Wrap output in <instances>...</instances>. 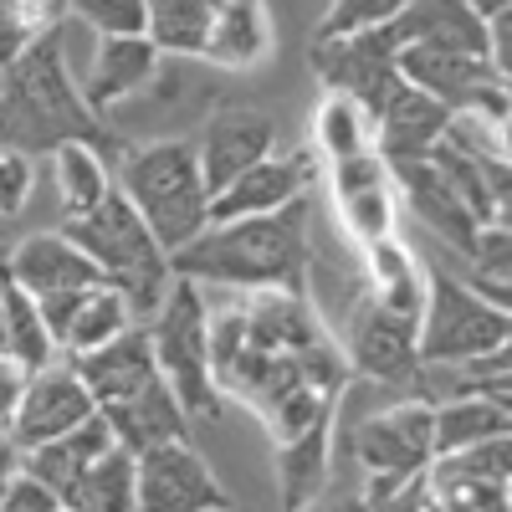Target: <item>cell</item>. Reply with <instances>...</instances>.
<instances>
[{
	"mask_svg": "<svg viewBox=\"0 0 512 512\" xmlns=\"http://www.w3.org/2000/svg\"><path fill=\"white\" fill-rule=\"evenodd\" d=\"M62 144L108 149L103 118L82 103V88L67 72L62 31L31 41V47L0 67V149L11 154H57Z\"/></svg>",
	"mask_w": 512,
	"mask_h": 512,
	"instance_id": "1",
	"label": "cell"
},
{
	"mask_svg": "<svg viewBox=\"0 0 512 512\" xmlns=\"http://www.w3.org/2000/svg\"><path fill=\"white\" fill-rule=\"evenodd\" d=\"M308 267V200L272 216H246L205 226L185 251L169 256V277L185 282H231V287H262V292H297Z\"/></svg>",
	"mask_w": 512,
	"mask_h": 512,
	"instance_id": "2",
	"label": "cell"
},
{
	"mask_svg": "<svg viewBox=\"0 0 512 512\" xmlns=\"http://www.w3.org/2000/svg\"><path fill=\"white\" fill-rule=\"evenodd\" d=\"M62 236L98 267L103 287H113L123 297L128 318L144 328L154 318V308L164 303V292H169V282H175V277H169V256L144 231V221L134 216V205L123 200V190L113 185L88 210V216L62 221Z\"/></svg>",
	"mask_w": 512,
	"mask_h": 512,
	"instance_id": "3",
	"label": "cell"
},
{
	"mask_svg": "<svg viewBox=\"0 0 512 512\" xmlns=\"http://www.w3.org/2000/svg\"><path fill=\"white\" fill-rule=\"evenodd\" d=\"M123 200L134 205L144 231L159 241L164 256L185 251L205 226H210V190L200 180L195 144L185 139H159L123 159Z\"/></svg>",
	"mask_w": 512,
	"mask_h": 512,
	"instance_id": "4",
	"label": "cell"
},
{
	"mask_svg": "<svg viewBox=\"0 0 512 512\" xmlns=\"http://www.w3.org/2000/svg\"><path fill=\"white\" fill-rule=\"evenodd\" d=\"M149 349L159 364V379L169 395L180 400L185 415L216 420V374H210V308L195 282L175 277L164 292V303L144 323Z\"/></svg>",
	"mask_w": 512,
	"mask_h": 512,
	"instance_id": "5",
	"label": "cell"
},
{
	"mask_svg": "<svg viewBox=\"0 0 512 512\" xmlns=\"http://www.w3.org/2000/svg\"><path fill=\"white\" fill-rule=\"evenodd\" d=\"M507 313L477 297L451 272H431V303H425V328H415V359L420 364H456L492 349H507Z\"/></svg>",
	"mask_w": 512,
	"mask_h": 512,
	"instance_id": "6",
	"label": "cell"
},
{
	"mask_svg": "<svg viewBox=\"0 0 512 512\" xmlns=\"http://www.w3.org/2000/svg\"><path fill=\"white\" fill-rule=\"evenodd\" d=\"M395 52L400 41L390 26H374V31H359V36H338V41H318V77L338 98L359 103L364 118H379L384 108L395 103V93L405 88V77L395 67Z\"/></svg>",
	"mask_w": 512,
	"mask_h": 512,
	"instance_id": "7",
	"label": "cell"
},
{
	"mask_svg": "<svg viewBox=\"0 0 512 512\" xmlns=\"http://www.w3.org/2000/svg\"><path fill=\"white\" fill-rule=\"evenodd\" d=\"M231 507L210 466L185 446L169 441L134 456V512H221Z\"/></svg>",
	"mask_w": 512,
	"mask_h": 512,
	"instance_id": "8",
	"label": "cell"
},
{
	"mask_svg": "<svg viewBox=\"0 0 512 512\" xmlns=\"http://www.w3.org/2000/svg\"><path fill=\"white\" fill-rule=\"evenodd\" d=\"M98 405L88 395V384H82L72 374V364H47V369H36L26 379V390H21V405L6 425V436L21 446V451H36V446H47L67 431H77L82 420H93Z\"/></svg>",
	"mask_w": 512,
	"mask_h": 512,
	"instance_id": "9",
	"label": "cell"
},
{
	"mask_svg": "<svg viewBox=\"0 0 512 512\" xmlns=\"http://www.w3.org/2000/svg\"><path fill=\"white\" fill-rule=\"evenodd\" d=\"M354 451L369 466V477H390V482H420V472L436 461L431 446V410L420 400L395 405L374 420H364L354 431Z\"/></svg>",
	"mask_w": 512,
	"mask_h": 512,
	"instance_id": "10",
	"label": "cell"
},
{
	"mask_svg": "<svg viewBox=\"0 0 512 512\" xmlns=\"http://www.w3.org/2000/svg\"><path fill=\"white\" fill-rule=\"evenodd\" d=\"M277 144V123L262 108H221L205 123V134L195 144L200 159V180L210 195H221L231 180H241L246 169H256L262 159H272Z\"/></svg>",
	"mask_w": 512,
	"mask_h": 512,
	"instance_id": "11",
	"label": "cell"
},
{
	"mask_svg": "<svg viewBox=\"0 0 512 512\" xmlns=\"http://www.w3.org/2000/svg\"><path fill=\"white\" fill-rule=\"evenodd\" d=\"M72 374L88 384V395L98 410L128 400L149 390V384L159 379V364H154V349H149V333L144 328H123L113 344L93 349V354H77L72 359Z\"/></svg>",
	"mask_w": 512,
	"mask_h": 512,
	"instance_id": "12",
	"label": "cell"
},
{
	"mask_svg": "<svg viewBox=\"0 0 512 512\" xmlns=\"http://www.w3.org/2000/svg\"><path fill=\"white\" fill-rule=\"evenodd\" d=\"M415 328H420V318H410V313H395L384 303L364 308L354 318V333H349L354 369L379 379V384H405L420 369V359H415Z\"/></svg>",
	"mask_w": 512,
	"mask_h": 512,
	"instance_id": "13",
	"label": "cell"
},
{
	"mask_svg": "<svg viewBox=\"0 0 512 512\" xmlns=\"http://www.w3.org/2000/svg\"><path fill=\"white\" fill-rule=\"evenodd\" d=\"M11 282L26 292V297H52V292H82V287H103L98 267L82 256L62 231H41V236H26L11 262H6Z\"/></svg>",
	"mask_w": 512,
	"mask_h": 512,
	"instance_id": "14",
	"label": "cell"
},
{
	"mask_svg": "<svg viewBox=\"0 0 512 512\" xmlns=\"http://www.w3.org/2000/svg\"><path fill=\"white\" fill-rule=\"evenodd\" d=\"M390 169H395V180L405 185L410 210L451 246V256H472L482 226L472 221V210L456 200V190L441 180V169H436L431 159H405V164H390Z\"/></svg>",
	"mask_w": 512,
	"mask_h": 512,
	"instance_id": "15",
	"label": "cell"
},
{
	"mask_svg": "<svg viewBox=\"0 0 512 512\" xmlns=\"http://www.w3.org/2000/svg\"><path fill=\"white\" fill-rule=\"evenodd\" d=\"M308 185V159H262L246 169L241 180H231L221 195H210V226L221 221H246V216H272V210L292 205Z\"/></svg>",
	"mask_w": 512,
	"mask_h": 512,
	"instance_id": "16",
	"label": "cell"
},
{
	"mask_svg": "<svg viewBox=\"0 0 512 512\" xmlns=\"http://www.w3.org/2000/svg\"><path fill=\"white\" fill-rule=\"evenodd\" d=\"M159 72V52L149 47V36H103L98 52L88 62V82H82V103L93 113H108L113 103L134 98L149 88Z\"/></svg>",
	"mask_w": 512,
	"mask_h": 512,
	"instance_id": "17",
	"label": "cell"
},
{
	"mask_svg": "<svg viewBox=\"0 0 512 512\" xmlns=\"http://www.w3.org/2000/svg\"><path fill=\"white\" fill-rule=\"evenodd\" d=\"M98 415L113 431V446L134 451V456H144L154 446H169V441H185V410H180L175 395H169L164 379H154L149 390L128 395V400H118V405H108Z\"/></svg>",
	"mask_w": 512,
	"mask_h": 512,
	"instance_id": "18",
	"label": "cell"
},
{
	"mask_svg": "<svg viewBox=\"0 0 512 512\" xmlns=\"http://www.w3.org/2000/svg\"><path fill=\"white\" fill-rule=\"evenodd\" d=\"M108 446H113V431L103 425V415H93V420H82L77 431H67V436H57L47 446H36V451H21V472L31 482H41L57 502H67L72 487L82 482V472H88Z\"/></svg>",
	"mask_w": 512,
	"mask_h": 512,
	"instance_id": "19",
	"label": "cell"
},
{
	"mask_svg": "<svg viewBox=\"0 0 512 512\" xmlns=\"http://www.w3.org/2000/svg\"><path fill=\"white\" fill-rule=\"evenodd\" d=\"M374 123H379V154L390 164H405V159H425L451 134V108H441L436 98L415 93L405 82V88L395 93V103L384 108Z\"/></svg>",
	"mask_w": 512,
	"mask_h": 512,
	"instance_id": "20",
	"label": "cell"
},
{
	"mask_svg": "<svg viewBox=\"0 0 512 512\" xmlns=\"http://www.w3.org/2000/svg\"><path fill=\"white\" fill-rule=\"evenodd\" d=\"M272 52V16L262 0H221L205 36V62L216 67H256Z\"/></svg>",
	"mask_w": 512,
	"mask_h": 512,
	"instance_id": "21",
	"label": "cell"
},
{
	"mask_svg": "<svg viewBox=\"0 0 512 512\" xmlns=\"http://www.w3.org/2000/svg\"><path fill=\"white\" fill-rule=\"evenodd\" d=\"M221 0H144V36L154 52L205 57V36Z\"/></svg>",
	"mask_w": 512,
	"mask_h": 512,
	"instance_id": "22",
	"label": "cell"
},
{
	"mask_svg": "<svg viewBox=\"0 0 512 512\" xmlns=\"http://www.w3.org/2000/svg\"><path fill=\"white\" fill-rule=\"evenodd\" d=\"M328 487V415L282 446V512H308Z\"/></svg>",
	"mask_w": 512,
	"mask_h": 512,
	"instance_id": "23",
	"label": "cell"
},
{
	"mask_svg": "<svg viewBox=\"0 0 512 512\" xmlns=\"http://www.w3.org/2000/svg\"><path fill=\"white\" fill-rule=\"evenodd\" d=\"M67 512H134V451L108 446L82 482L72 487V497L62 502Z\"/></svg>",
	"mask_w": 512,
	"mask_h": 512,
	"instance_id": "24",
	"label": "cell"
},
{
	"mask_svg": "<svg viewBox=\"0 0 512 512\" xmlns=\"http://www.w3.org/2000/svg\"><path fill=\"white\" fill-rule=\"evenodd\" d=\"M507 436V405L497 400H456V405H436L431 410V446L436 456H456L477 441Z\"/></svg>",
	"mask_w": 512,
	"mask_h": 512,
	"instance_id": "25",
	"label": "cell"
},
{
	"mask_svg": "<svg viewBox=\"0 0 512 512\" xmlns=\"http://www.w3.org/2000/svg\"><path fill=\"white\" fill-rule=\"evenodd\" d=\"M123 328H139L134 318H128L123 297H118L113 287H88V292L77 297V313H72V323H67V333H62L57 354H72V359H77V354H93V349L113 344Z\"/></svg>",
	"mask_w": 512,
	"mask_h": 512,
	"instance_id": "26",
	"label": "cell"
},
{
	"mask_svg": "<svg viewBox=\"0 0 512 512\" xmlns=\"http://www.w3.org/2000/svg\"><path fill=\"white\" fill-rule=\"evenodd\" d=\"M0 333H6V359H16L26 374L47 369L52 364V338L41 328V313H36V297H26L11 277L0 287Z\"/></svg>",
	"mask_w": 512,
	"mask_h": 512,
	"instance_id": "27",
	"label": "cell"
},
{
	"mask_svg": "<svg viewBox=\"0 0 512 512\" xmlns=\"http://www.w3.org/2000/svg\"><path fill=\"white\" fill-rule=\"evenodd\" d=\"M52 169H57V190H62V221L88 216V210L113 190L98 149H88V144H62L52 154Z\"/></svg>",
	"mask_w": 512,
	"mask_h": 512,
	"instance_id": "28",
	"label": "cell"
},
{
	"mask_svg": "<svg viewBox=\"0 0 512 512\" xmlns=\"http://www.w3.org/2000/svg\"><path fill=\"white\" fill-rule=\"evenodd\" d=\"M67 0H0V67H11L31 41L62 31Z\"/></svg>",
	"mask_w": 512,
	"mask_h": 512,
	"instance_id": "29",
	"label": "cell"
},
{
	"mask_svg": "<svg viewBox=\"0 0 512 512\" xmlns=\"http://www.w3.org/2000/svg\"><path fill=\"white\" fill-rule=\"evenodd\" d=\"M410 0H333L328 16H323V31L318 41H338V36H359V31H374V26H390Z\"/></svg>",
	"mask_w": 512,
	"mask_h": 512,
	"instance_id": "30",
	"label": "cell"
},
{
	"mask_svg": "<svg viewBox=\"0 0 512 512\" xmlns=\"http://www.w3.org/2000/svg\"><path fill=\"white\" fill-rule=\"evenodd\" d=\"M507 436H492V441H477L456 456H436L441 472L451 477H466V482H487V487H507Z\"/></svg>",
	"mask_w": 512,
	"mask_h": 512,
	"instance_id": "31",
	"label": "cell"
},
{
	"mask_svg": "<svg viewBox=\"0 0 512 512\" xmlns=\"http://www.w3.org/2000/svg\"><path fill=\"white\" fill-rule=\"evenodd\" d=\"M67 11L98 36H144V0H67Z\"/></svg>",
	"mask_w": 512,
	"mask_h": 512,
	"instance_id": "32",
	"label": "cell"
},
{
	"mask_svg": "<svg viewBox=\"0 0 512 512\" xmlns=\"http://www.w3.org/2000/svg\"><path fill=\"white\" fill-rule=\"evenodd\" d=\"M323 139H328V149L338 154V164L344 159H359L364 154V113H359V103H349V98H328V108H323Z\"/></svg>",
	"mask_w": 512,
	"mask_h": 512,
	"instance_id": "33",
	"label": "cell"
},
{
	"mask_svg": "<svg viewBox=\"0 0 512 512\" xmlns=\"http://www.w3.org/2000/svg\"><path fill=\"white\" fill-rule=\"evenodd\" d=\"M31 200V159L0 149V216H21Z\"/></svg>",
	"mask_w": 512,
	"mask_h": 512,
	"instance_id": "34",
	"label": "cell"
},
{
	"mask_svg": "<svg viewBox=\"0 0 512 512\" xmlns=\"http://www.w3.org/2000/svg\"><path fill=\"white\" fill-rule=\"evenodd\" d=\"M0 512H62V502L41 487V482H31L26 472L11 482V492H6V502H0Z\"/></svg>",
	"mask_w": 512,
	"mask_h": 512,
	"instance_id": "35",
	"label": "cell"
},
{
	"mask_svg": "<svg viewBox=\"0 0 512 512\" xmlns=\"http://www.w3.org/2000/svg\"><path fill=\"white\" fill-rule=\"evenodd\" d=\"M26 379H31V374H26L16 359H6V354H0V431L11 425V415H16V405H21Z\"/></svg>",
	"mask_w": 512,
	"mask_h": 512,
	"instance_id": "36",
	"label": "cell"
},
{
	"mask_svg": "<svg viewBox=\"0 0 512 512\" xmlns=\"http://www.w3.org/2000/svg\"><path fill=\"white\" fill-rule=\"evenodd\" d=\"M16 477H21V446L11 436H0V502H6V492H11Z\"/></svg>",
	"mask_w": 512,
	"mask_h": 512,
	"instance_id": "37",
	"label": "cell"
},
{
	"mask_svg": "<svg viewBox=\"0 0 512 512\" xmlns=\"http://www.w3.org/2000/svg\"><path fill=\"white\" fill-rule=\"evenodd\" d=\"M466 6H472L477 21H497V16H507V0H466Z\"/></svg>",
	"mask_w": 512,
	"mask_h": 512,
	"instance_id": "38",
	"label": "cell"
},
{
	"mask_svg": "<svg viewBox=\"0 0 512 512\" xmlns=\"http://www.w3.org/2000/svg\"><path fill=\"white\" fill-rule=\"evenodd\" d=\"M328 512H369V507H364V497H349V502H338V507H328Z\"/></svg>",
	"mask_w": 512,
	"mask_h": 512,
	"instance_id": "39",
	"label": "cell"
},
{
	"mask_svg": "<svg viewBox=\"0 0 512 512\" xmlns=\"http://www.w3.org/2000/svg\"><path fill=\"white\" fill-rule=\"evenodd\" d=\"M221 512H236V507H221Z\"/></svg>",
	"mask_w": 512,
	"mask_h": 512,
	"instance_id": "40",
	"label": "cell"
},
{
	"mask_svg": "<svg viewBox=\"0 0 512 512\" xmlns=\"http://www.w3.org/2000/svg\"><path fill=\"white\" fill-rule=\"evenodd\" d=\"M0 436H6V431H0Z\"/></svg>",
	"mask_w": 512,
	"mask_h": 512,
	"instance_id": "41",
	"label": "cell"
},
{
	"mask_svg": "<svg viewBox=\"0 0 512 512\" xmlns=\"http://www.w3.org/2000/svg\"><path fill=\"white\" fill-rule=\"evenodd\" d=\"M62 512H67V507H62Z\"/></svg>",
	"mask_w": 512,
	"mask_h": 512,
	"instance_id": "42",
	"label": "cell"
}]
</instances>
